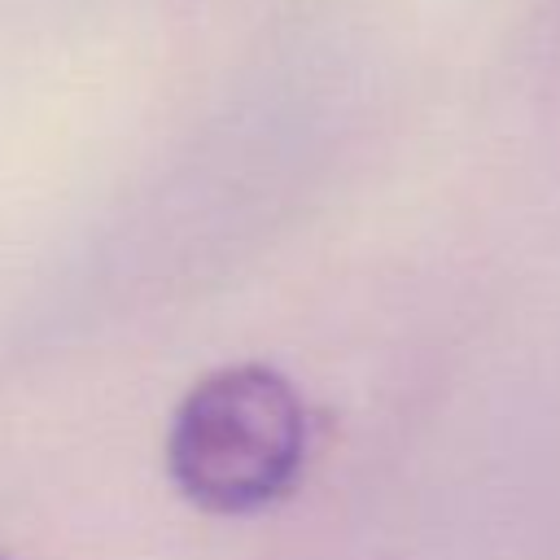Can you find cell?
Returning <instances> with one entry per match:
<instances>
[{
    "label": "cell",
    "mask_w": 560,
    "mask_h": 560,
    "mask_svg": "<svg viewBox=\"0 0 560 560\" xmlns=\"http://www.w3.org/2000/svg\"><path fill=\"white\" fill-rule=\"evenodd\" d=\"M306 433V407L276 368L232 363L201 376L175 407L166 472L192 508L249 516L293 490Z\"/></svg>",
    "instance_id": "cell-1"
},
{
    "label": "cell",
    "mask_w": 560,
    "mask_h": 560,
    "mask_svg": "<svg viewBox=\"0 0 560 560\" xmlns=\"http://www.w3.org/2000/svg\"><path fill=\"white\" fill-rule=\"evenodd\" d=\"M0 560H4V556H0Z\"/></svg>",
    "instance_id": "cell-2"
}]
</instances>
